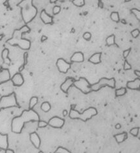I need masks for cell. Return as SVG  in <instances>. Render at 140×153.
I'll use <instances>...</instances> for the list:
<instances>
[{
    "mask_svg": "<svg viewBox=\"0 0 140 153\" xmlns=\"http://www.w3.org/2000/svg\"><path fill=\"white\" fill-rule=\"evenodd\" d=\"M39 115L34 109L24 110L21 115L14 117L11 122V131L16 134L22 132L26 123L30 122H39Z\"/></svg>",
    "mask_w": 140,
    "mask_h": 153,
    "instance_id": "6da1fadb",
    "label": "cell"
},
{
    "mask_svg": "<svg viewBox=\"0 0 140 153\" xmlns=\"http://www.w3.org/2000/svg\"><path fill=\"white\" fill-rule=\"evenodd\" d=\"M31 30L27 25H24L19 29H16L12 33L11 38L6 41V43L12 46H18L23 50H30L31 47V41L27 39L23 38L24 33L30 32Z\"/></svg>",
    "mask_w": 140,
    "mask_h": 153,
    "instance_id": "7a4b0ae2",
    "label": "cell"
},
{
    "mask_svg": "<svg viewBox=\"0 0 140 153\" xmlns=\"http://www.w3.org/2000/svg\"><path fill=\"white\" fill-rule=\"evenodd\" d=\"M17 6L20 7L21 17L26 25L30 23L37 16L38 12V9L33 4L32 0L21 1Z\"/></svg>",
    "mask_w": 140,
    "mask_h": 153,
    "instance_id": "3957f363",
    "label": "cell"
},
{
    "mask_svg": "<svg viewBox=\"0 0 140 153\" xmlns=\"http://www.w3.org/2000/svg\"><path fill=\"white\" fill-rule=\"evenodd\" d=\"M75 106L76 105L72 104L71 106V108H70V111L69 112V117L71 119H73V120H81L86 122L98 115L97 109L93 107H89L86 110H84L82 113H79L78 111H76L75 109Z\"/></svg>",
    "mask_w": 140,
    "mask_h": 153,
    "instance_id": "277c9868",
    "label": "cell"
},
{
    "mask_svg": "<svg viewBox=\"0 0 140 153\" xmlns=\"http://www.w3.org/2000/svg\"><path fill=\"white\" fill-rule=\"evenodd\" d=\"M10 107H20L17 102L16 95L14 92L8 95L3 96L0 99V112L2 109Z\"/></svg>",
    "mask_w": 140,
    "mask_h": 153,
    "instance_id": "5b68a950",
    "label": "cell"
},
{
    "mask_svg": "<svg viewBox=\"0 0 140 153\" xmlns=\"http://www.w3.org/2000/svg\"><path fill=\"white\" fill-rule=\"evenodd\" d=\"M109 87L112 89H115L116 88V79L115 78H110L108 79L106 77H103L99 80L97 83L94 84H91V89L92 91H98L102 88L104 87Z\"/></svg>",
    "mask_w": 140,
    "mask_h": 153,
    "instance_id": "8992f818",
    "label": "cell"
},
{
    "mask_svg": "<svg viewBox=\"0 0 140 153\" xmlns=\"http://www.w3.org/2000/svg\"><path fill=\"white\" fill-rule=\"evenodd\" d=\"M73 86L79 89L84 95L92 92L91 84L85 77H80L78 80H75Z\"/></svg>",
    "mask_w": 140,
    "mask_h": 153,
    "instance_id": "52a82bcc",
    "label": "cell"
},
{
    "mask_svg": "<svg viewBox=\"0 0 140 153\" xmlns=\"http://www.w3.org/2000/svg\"><path fill=\"white\" fill-rule=\"evenodd\" d=\"M57 68L58 72L62 73H67L68 71L71 69V63L68 62L63 58H59L57 60Z\"/></svg>",
    "mask_w": 140,
    "mask_h": 153,
    "instance_id": "ba28073f",
    "label": "cell"
},
{
    "mask_svg": "<svg viewBox=\"0 0 140 153\" xmlns=\"http://www.w3.org/2000/svg\"><path fill=\"white\" fill-rule=\"evenodd\" d=\"M48 124L53 128L61 129L64 125L65 120L58 117H53L50 119Z\"/></svg>",
    "mask_w": 140,
    "mask_h": 153,
    "instance_id": "9c48e42d",
    "label": "cell"
},
{
    "mask_svg": "<svg viewBox=\"0 0 140 153\" xmlns=\"http://www.w3.org/2000/svg\"><path fill=\"white\" fill-rule=\"evenodd\" d=\"M75 81V79L73 77H67L64 82L61 85V89L62 91L68 94L69 89L73 85V83Z\"/></svg>",
    "mask_w": 140,
    "mask_h": 153,
    "instance_id": "30bf717a",
    "label": "cell"
},
{
    "mask_svg": "<svg viewBox=\"0 0 140 153\" xmlns=\"http://www.w3.org/2000/svg\"><path fill=\"white\" fill-rule=\"evenodd\" d=\"M11 79L10 73L9 69H0V84H4Z\"/></svg>",
    "mask_w": 140,
    "mask_h": 153,
    "instance_id": "8fae6325",
    "label": "cell"
},
{
    "mask_svg": "<svg viewBox=\"0 0 140 153\" xmlns=\"http://www.w3.org/2000/svg\"><path fill=\"white\" fill-rule=\"evenodd\" d=\"M10 80L12 82L14 86L17 87L21 86L24 84L25 82L23 75L21 73H16V74H14L12 77H11Z\"/></svg>",
    "mask_w": 140,
    "mask_h": 153,
    "instance_id": "7c38bea8",
    "label": "cell"
},
{
    "mask_svg": "<svg viewBox=\"0 0 140 153\" xmlns=\"http://www.w3.org/2000/svg\"><path fill=\"white\" fill-rule=\"evenodd\" d=\"M40 18L41 21L45 25H52L53 24V17L48 14L45 9H43L40 14Z\"/></svg>",
    "mask_w": 140,
    "mask_h": 153,
    "instance_id": "4fadbf2b",
    "label": "cell"
},
{
    "mask_svg": "<svg viewBox=\"0 0 140 153\" xmlns=\"http://www.w3.org/2000/svg\"><path fill=\"white\" fill-rule=\"evenodd\" d=\"M127 88L131 89V90H138L140 89V79L136 78L134 80L131 81H128L126 84Z\"/></svg>",
    "mask_w": 140,
    "mask_h": 153,
    "instance_id": "5bb4252c",
    "label": "cell"
},
{
    "mask_svg": "<svg viewBox=\"0 0 140 153\" xmlns=\"http://www.w3.org/2000/svg\"><path fill=\"white\" fill-rule=\"evenodd\" d=\"M30 140L32 144L34 145V147L36 149H39L40 146L41 144V140L38 134L36 132H33L30 134Z\"/></svg>",
    "mask_w": 140,
    "mask_h": 153,
    "instance_id": "9a60e30c",
    "label": "cell"
},
{
    "mask_svg": "<svg viewBox=\"0 0 140 153\" xmlns=\"http://www.w3.org/2000/svg\"><path fill=\"white\" fill-rule=\"evenodd\" d=\"M9 149V136L0 133V149L6 150Z\"/></svg>",
    "mask_w": 140,
    "mask_h": 153,
    "instance_id": "2e32d148",
    "label": "cell"
},
{
    "mask_svg": "<svg viewBox=\"0 0 140 153\" xmlns=\"http://www.w3.org/2000/svg\"><path fill=\"white\" fill-rule=\"evenodd\" d=\"M70 61L71 63L74 62H82L84 61V55L82 52L81 51H76L73 54L71 58H70Z\"/></svg>",
    "mask_w": 140,
    "mask_h": 153,
    "instance_id": "e0dca14e",
    "label": "cell"
},
{
    "mask_svg": "<svg viewBox=\"0 0 140 153\" xmlns=\"http://www.w3.org/2000/svg\"><path fill=\"white\" fill-rule=\"evenodd\" d=\"M101 57H102V52H98L92 55L88 59V61L90 62L92 64L98 65L101 63Z\"/></svg>",
    "mask_w": 140,
    "mask_h": 153,
    "instance_id": "ac0fdd59",
    "label": "cell"
},
{
    "mask_svg": "<svg viewBox=\"0 0 140 153\" xmlns=\"http://www.w3.org/2000/svg\"><path fill=\"white\" fill-rule=\"evenodd\" d=\"M128 137V135L126 132H123L120 134H117V135H114V138H115L116 142L118 144L123 143V141L127 140Z\"/></svg>",
    "mask_w": 140,
    "mask_h": 153,
    "instance_id": "d6986e66",
    "label": "cell"
},
{
    "mask_svg": "<svg viewBox=\"0 0 140 153\" xmlns=\"http://www.w3.org/2000/svg\"><path fill=\"white\" fill-rule=\"evenodd\" d=\"M115 39H116V37H115V35H114V34L110 35V36L107 37V39H106V40H105L107 45L109 46L115 45V46H116L117 47H119L118 46V44L116 43Z\"/></svg>",
    "mask_w": 140,
    "mask_h": 153,
    "instance_id": "ffe728a7",
    "label": "cell"
},
{
    "mask_svg": "<svg viewBox=\"0 0 140 153\" xmlns=\"http://www.w3.org/2000/svg\"><path fill=\"white\" fill-rule=\"evenodd\" d=\"M9 50L8 48H4L1 53V57L3 59V60L4 61V63L6 62V60H8L9 64L11 63V59L9 57Z\"/></svg>",
    "mask_w": 140,
    "mask_h": 153,
    "instance_id": "44dd1931",
    "label": "cell"
},
{
    "mask_svg": "<svg viewBox=\"0 0 140 153\" xmlns=\"http://www.w3.org/2000/svg\"><path fill=\"white\" fill-rule=\"evenodd\" d=\"M28 52H25L24 54H23V60H24V62L23 64L20 67L18 71H19V73H21L22 71H23L25 68V66L27 65L28 63Z\"/></svg>",
    "mask_w": 140,
    "mask_h": 153,
    "instance_id": "7402d4cb",
    "label": "cell"
},
{
    "mask_svg": "<svg viewBox=\"0 0 140 153\" xmlns=\"http://www.w3.org/2000/svg\"><path fill=\"white\" fill-rule=\"evenodd\" d=\"M127 91L126 88H120L115 90V95L116 97H118V96L125 95L127 93Z\"/></svg>",
    "mask_w": 140,
    "mask_h": 153,
    "instance_id": "603a6c76",
    "label": "cell"
},
{
    "mask_svg": "<svg viewBox=\"0 0 140 153\" xmlns=\"http://www.w3.org/2000/svg\"><path fill=\"white\" fill-rule=\"evenodd\" d=\"M51 105L48 102H44L41 104V106H40V109L43 111L47 113L50 111L51 109Z\"/></svg>",
    "mask_w": 140,
    "mask_h": 153,
    "instance_id": "cb8c5ba5",
    "label": "cell"
},
{
    "mask_svg": "<svg viewBox=\"0 0 140 153\" xmlns=\"http://www.w3.org/2000/svg\"><path fill=\"white\" fill-rule=\"evenodd\" d=\"M110 17L112 21H113L115 23H119L120 21V18L119 16V13L118 12H113L110 15Z\"/></svg>",
    "mask_w": 140,
    "mask_h": 153,
    "instance_id": "d4e9b609",
    "label": "cell"
},
{
    "mask_svg": "<svg viewBox=\"0 0 140 153\" xmlns=\"http://www.w3.org/2000/svg\"><path fill=\"white\" fill-rule=\"evenodd\" d=\"M38 102V98L37 96H32L29 102V109H33V108Z\"/></svg>",
    "mask_w": 140,
    "mask_h": 153,
    "instance_id": "484cf974",
    "label": "cell"
},
{
    "mask_svg": "<svg viewBox=\"0 0 140 153\" xmlns=\"http://www.w3.org/2000/svg\"><path fill=\"white\" fill-rule=\"evenodd\" d=\"M129 133L131 134L132 136L138 137L139 138V128L137 127V128H134L130 130Z\"/></svg>",
    "mask_w": 140,
    "mask_h": 153,
    "instance_id": "4316f807",
    "label": "cell"
},
{
    "mask_svg": "<svg viewBox=\"0 0 140 153\" xmlns=\"http://www.w3.org/2000/svg\"><path fill=\"white\" fill-rule=\"evenodd\" d=\"M71 2L73 5L77 7H82L86 4V1L84 0H74Z\"/></svg>",
    "mask_w": 140,
    "mask_h": 153,
    "instance_id": "83f0119b",
    "label": "cell"
},
{
    "mask_svg": "<svg viewBox=\"0 0 140 153\" xmlns=\"http://www.w3.org/2000/svg\"><path fill=\"white\" fill-rule=\"evenodd\" d=\"M54 153H71V152L66 148L59 146L57 147L56 151L54 152Z\"/></svg>",
    "mask_w": 140,
    "mask_h": 153,
    "instance_id": "f1b7e54d",
    "label": "cell"
},
{
    "mask_svg": "<svg viewBox=\"0 0 140 153\" xmlns=\"http://www.w3.org/2000/svg\"><path fill=\"white\" fill-rule=\"evenodd\" d=\"M131 12L134 14V16L136 17L138 21L140 20V10L137 9H131Z\"/></svg>",
    "mask_w": 140,
    "mask_h": 153,
    "instance_id": "f546056e",
    "label": "cell"
},
{
    "mask_svg": "<svg viewBox=\"0 0 140 153\" xmlns=\"http://www.w3.org/2000/svg\"><path fill=\"white\" fill-rule=\"evenodd\" d=\"M48 125V122H46V121L39 120L38 122V128H45Z\"/></svg>",
    "mask_w": 140,
    "mask_h": 153,
    "instance_id": "4dcf8cb0",
    "label": "cell"
},
{
    "mask_svg": "<svg viewBox=\"0 0 140 153\" xmlns=\"http://www.w3.org/2000/svg\"><path fill=\"white\" fill-rule=\"evenodd\" d=\"M91 37H92L91 33L89 32H86L83 34V38L86 41H89L91 40Z\"/></svg>",
    "mask_w": 140,
    "mask_h": 153,
    "instance_id": "1f68e13d",
    "label": "cell"
},
{
    "mask_svg": "<svg viewBox=\"0 0 140 153\" xmlns=\"http://www.w3.org/2000/svg\"><path fill=\"white\" fill-rule=\"evenodd\" d=\"M132 69V66L128 62V61L127 60L124 61V65H123V70L125 71H127Z\"/></svg>",
    "mask_w": 140,
    "mask_h": 153,
    "instance_id": "d6a6232c",
    "label": "cell"
},
{
    "mask_svg": "<svg viewBox=\"0 0 140 153\" xmlns=\"http://www.w3.org/2000/svg\"><path fill=\"white\" fill-rule=\"evenodd\" d=\"M61 8L60 6H58V5L55 6L53 8V11H52L53 14V15H57L58 14H59L60 12H61Z\"/></svg>",
    "mask_w": 140,
    "mask_h": 153,
    "instance_id": "836d02e7",
    "label": "cell"
},
{
    "mask_svg": "<svg viewBox=\"0 0 140 153\" xmlns=\"http://www.w3.org/2000/svg\"><path fill=\"white\" fill-rule=\"evenodd\" d=\"M131 33V35H132V37H134V38H137V37L139 36L140 32H139V29H134Z\"/></svg>",
    "mask_w": 140,
    "mask_h": 153,
    "instance_id": "e575fe53",
    "label": "cell"
},
{
    "mask_svg": "<svg viewBox=\"0 0 140 153\" xmlns=\"http://www.w3.org/2000/svg\"><path fill=\"white\" fill-rule=\"evenodd\" d=\"M131 48H128V49L125 50L123 52V58L126 59L128 56V55H129V54L131 53Z\"/></svg>",
    "mask_w": 140,
    "mask_h": 153,
    "instance_id": "d590c367",
    "label": "cell"
},
{
    "mask_svg": "<svg viewBox=\"0 0 140 153\" xmlns=\"http://www.w3.org/2000/svg\"><path fill=\"white\" fill-rule=\"evenodd\" d=\"M134 73L136 75V76H137L138 78L140 77V71L139 70H135L134 71Z\"/></svg>",
    "mask_w": 140,
    "mask_h": 153,
    "instance_id": "8d00e7d4",
    "label": "cell"
},
{
    "mask_svg": "<svg viewBox=\"0 0 140 153\" xmlns=\"http://www.w3.org/2000/svg\"><path fill=\"white\" fill-rule=\"evenodd\" d=\"M48 39V37L43 35L42 37H41V39H40V40H41V42H44L45 41H46Z\"/></svg>",
    "mask_w": 140,
    "mask_h": 153,
    "instance_id": "74e56055",
    "label": "cell"
},
{
    "mask_svg": "<svg viewBox=\"0 0 140 153\" xmlns=\"http://www.w3.org/2000/svg\"><path fill=\"white\" fill-rule=\"evenodd\" d=\"M5 153H15L14 151L12 150V149H7L5 151Z\"/></svg>",
    "mask_w": 140,
    "mask_h": 153,
    "instance_id": "f35d334b",
    "label": "cell"
},
{
    "mask_svg": "<svg viewBox=\"0 0 140 153\" xmlns=\"http://www.w3.org/2000/svg\"><path fill=\"white\" fill-rule=\"evenodd\" d=\"M98 7L101 9L104 8V3H103L102 1H98Z\"/></svg>",
    "mask_w": 140,
    "mask_h": 153,
    "instance_id": "ab89813d",
    "label": "cell"
},
{
    "mask_svg": "<svg viewBox=\"0 0 140 153\" xmlns=\"http://www.w3.org/2000/svg\"><path fill=\"white\" fill-rule=\"evenodd\" d=\"M68 111L66 110V109H64L63 111H62V115H63L64 117H66L67 115H68Z\"/></svg>",
    "mask_w": 140,
    "mask_h": 153,
    "instance_id": "60d3db41",
    "label": "cell"
},
{
    "mask_svg": "<svg viewBox=\"0 0 140 153\" xmlns=\"http://www.w3.org/2000/svg\"><path fill=\"white\" fill-rule=\"evenodd\" d=\"M121 125H120V124H116V125H115V128H116V129H120V128H121Z\"/></svg>",
    "mask_w": 140,
    "mask_h": 153,
    "instance_id": "b9f144b4",
    "label": "cell"
},
{
    "mask_svg": "<svg viewBox=\"0 0 140 153\" xmlns=\"http://www.w3.org/2000/svg\"><path fill=\"white\" fill-rule=\"evenodd\" d=\"M5 37V36L4 35H0V40H1L3 38V37Z\"/></svg>",
    "mask_w": 140,
    "mask_h": 153,
    "instance_id": "7bdbcfd3",
    "label": "cell"
},
{
    "mask_svg": "<svg viewBox=\"0 0 140 153\" xmlns=\"http://www.w3.org/2000/svg\"><path fill=\"white\" fill-rule=\"evenodd\" d=\"M51 3H57V1H50Z\"/></svg>",
    "mask_w": 140,
    "mask_h": 153,
    "instance_id": "ee69618b",
    "label": "cell"
},
{
    "mask_svg": "<svg viewBox=\"0 0 140 153\" xmlns=\"http://www.w3.org/2000/svg\"><path fill=\"white\" fill-rule=\"evenodd\" d=\"M121 22H122L123 23H124V24H126L127 23H126V21H124V20H122V21H121Z\"/></svg>",
    "mask_w": 140,
    "mask_h": 153,
    "instance_id": "f6af8a7d",
    "label": "cell"
},
{
    "mask_svg": "<svg viewBox=\"0 0 140 153\" xmlns=\"http://www.w3.org/2000/svg\"><path fill=\"white\" fill-rule=\"evenodd\" d=\"M38 153H43V151H39Z\"/></svg>",
    "mask_w": 140,
    "mask_h": 153,
    "instance_id": "bcb514c9",
    "label": "cell"
}]
</instances>
